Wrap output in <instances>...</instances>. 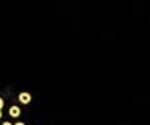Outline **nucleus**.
Listing matches in <instances>:
<instances>
[{
  "mask_svg": "<svg viewBox=\"0 0 150 125\" xmlns=\"http://www.w3.org/2000/svg\"><path fill=\"white\" fill-rule=\"evenodd\" d=\"M15 125H25V123H23V121H17V123H15Z\"/></svg>",
  "mask_w": 150,
  "mask_h": 125,
  "instance_id": "obj_5",
  "label": "nucleus"
},
{
  "mask_svg": "<svg viewBox=\"0 0 150 125\" xmlns=\"http://www.w3.org/2000/svg\"><path fill=\"white\" fill-rule=\"evenodd\" d=\"M8 114H10V118H19V116H21V108L19 106H10Z\"/></svg>",
  "mask_w": 150,
  "mask_h": 125,
  "instance_id": "obj_2",
  "label": "nucleus"
},
{
  "mask_svg": "<svg viewBox=\"0 0 150 125\" xmlns=\"http://www.w3.org/2000/svg\"><path fill=\"white\" fill-rule=\"evenodd\" d=\"M2 108H4V99L0 97V118H2Z\"/></svg>",
  "mask_w": 150,
  "mask_h": 125,
  "instance_id": "obj_3",
  "label": "nucleus"
},
{
  "mask_svg": "<svg viewBox=\"0 0 150 125\" xmlns=\"http://www.w3.org/2000/svg\"><path fill=\"white\" fill-rule=\"evenodd\" d=\"M2 125H13V123H10V121H4Z\"/></svg>",
  "mask_w": 150,
  "mask_h": 125,
  "instance_id": "obj_4",
  "label": "nucleus"
},
{
  "mask_svg": "<svg viewBox=\"0 0 150 125\" xmlns=\"http://www.w3.org/2000/svg\"><path fill=\"white\" fill-rule=\"evenodd\" d=\"M30 100H33V95H30V93H27V91L19 93V103L21 104H30Z\"/></svg>",
  "mask_w": 150,
  "mask_h": 125,
  "instance_id": "obj_1",
  "label": "nucleus"
}]
</instances>
